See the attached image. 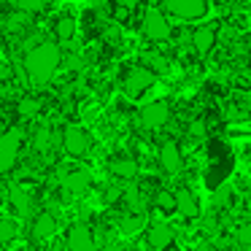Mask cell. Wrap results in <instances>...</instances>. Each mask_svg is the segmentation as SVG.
I'll return each mask as SVG.
<instances>
[{
	"instance_id": "obj_1",
	"label": "cell",
	"mask_w": 251,
	"mask_h": 251,
	"mask_svg": "<svg viewBox=\"0 0 251 251\" xmlns=\"http://www.w3.org/2000/svg\"><path fill=\"white\" fill-rule=\"evenodd\" d=\"M60 65H62V51L57 44H38L25 54V76L35 87L49 84Z\"/></svg>"
},
{
	"instance_id": "obj_2",
	"label": "cell",
	"mask_w": 251,
	"mask_h": 251,
	"mask_svg": "<svg viewBox=\"0 0 251 251\" xmlns=\"http://www.w3.org/2000/svg\"><path fill=\"white\" fill-rule=\"evenodd\" d=\"M60 146L68 157L81 159L84 154H89V149H92V135L78 125H68L60 135Z\"/></svg>"
},
{
	"instance_id": "obj_3",
	"label": "cell",
	"mask_w": 251,
	"mask_h": 251,
	"mask_svg": "<svg viewBox=\"0 0 251 251\" xmlns=\"http://www.w3.org/2000/svg\"><path fill=\"white\" fill-rule=\"evenodd\" d=\"M19 151H22V135H19V130H6L0 135V176L11 173L17 168Z\"/></svg>"
},
{
	"instance_id": "obj_4",
	"label": "cell",
	"mask_w": 251,
	"mask_h": 251,
	"mask_svg": "<svg viewBox=\"0 0 251 251\" xmlns=\"http://www.w3.org/2000/svg\"><path fill=\"white\" fill-rule=\"evenodd\" d=\"M170 33H173V27H170V22H168L162 8H149V11L143 14V35H146L149 41L162 44V41L170 38Z\"/></svg>"
},
{
	"instance_id": "obj_5",
	"label": "cell",
	"mask_w": 251,
	"mask_h": 251,
	"mask_svg": "<svg viewBox=\"0 0 251 251\" xmlns=\"http://www.w3.org/2000/svg\"><path fill=\"white\" fill-rule=\"evenodd\" d=\"M65 251H98V240L89 224L76 222L65 232Z\"/></svg>"
},
{
	"instance_id": "obj_6",
	"label": "cell",
	"mask_w": 251,
	"mask_h": 251,
	"mask_svg": "<svg viewBox=\"0 0 251 251\" xmlns=\"http://www.w3.org/2000/svg\"><path fill=\"white\" fill-rule=\"evenodd\" d=\"M165 11L173 14L181 22H195V19L205 17L208 0H165Z\"/></svg>"
},
{
	"instance_id": "obj_7",
	"label": "cell",
	"mask_w": 251,
	"mask_h": 251,
	"mask_svg": "<svg viewBox=\"0 0 251 251\" xmlns=\"http://www.w3.org/2000/svg\"><path fill=\"white\" fill-rule=\"evenodd\" d=\"M157 81V76H154L149 68H143V65H135V68H130V71L125 73V81H122V87H125V95L127 98H141L143 92H146L151 84Z\"/></svg>"
},
{
	"instance_id": "obj_8",
	"label": "cell",
	"mask_w": 251,
	"mask_h": 251,
	"mask_svg": "<svg viewBox=\"0 0 251 251\" xmlns=\"http://www.w3.org/2000/svg\"><path fill=\"white\" fill-rule=\"evenodd\" d=\"M138 119L146 130H159V127L168 125L170 119V105L165 100H154V103H146L141 111H138Z\"/></svg>"
},
{
	"instance_id": "obj_9",
	"label": "cell",
	"mask_w": 251,
	"mask_h": 251,
	"mask_svg": "<svg viewBox=\"0 0 251 251\" xmlns=\"http://www.w3.org/2000/svg\"><path fill=\"white\" fill-rule=\"evenodd\" d=\"M57 232V216L51 211H41L35 213V219L30 222V238L35 240V243H46V240H51Z\"/></svg>"
},
{
	"instance_id": "obj_10",
	"label": "cell",
	"mask_w": 251,
	"mask_h": 251,
	"mask_svg": "<svg viewBox=\"0 0 251 251\" xmlns=\"http://www.w3.org/2000/svg\"><path fill=\"white\" fill-rule=\"evenodd\" d=\"M173 243H176V229L170 227V224L157 222V224L149 227V246H151L154 251H165V249H170Z\"/></svg>"
},
{
	"instance_id": "obj_11",
	"label": "cell",
	"mask_w": 251,
	"mask_h": 251,
	"mask_svg": "<svg viewBox=\"0 0 251 251\" xmlns=\"http://www.w3.org/2000/svg\"><path fill=\"white\" fill-rule=\"evenodd\" d=\"M159 165H162L165 173H178L184 168V157H181V149L176 141H165L159 149Z\"/></svg>"
},
{
	"instance_id": "obj_12",
	"label": "cell",
	"mask_w": 251,
	"mask_h": 251,
	"mask_svg": "<svg viewBox=\"0 0 251 251\" xmlns=\"http://www.w3.org/2000/svg\"><path fill=\"white\" fill-rule=\"evenodd\" d=\"M89 186H92L89 170H68L62 176V192H68V195H84Z\"/></svg>"
},
{
	"instance_id": "obj_13",
	"label": "cell",
	"mask_w": 251,
	"mask_h": 251,
	"mask_svg": "<svg viewBox=\"0 0 251 251\" xmlns=\"http://www.w3.org/2000/svg\"><path fill=\"white\" fill-rule=\"evenodd\" d=\"M219 41V30L213 25H200V27L192 33V46H195L197 54H208V51L216 46Z\"/></svg>"
},
{
	"instance_id": "obj_14",
	"label": "cell",
	"mask_w": 251,
	"mask_h": 251,
	"mask_svg": "<svg viewBox=\"0 0 251 251\" xmlns=\"http://www.w3.org/2000/svg\"><path fill=\"white\" fill-rule=\"evenodd\" d=\"M173 195H176V211H178L184 219H195L197 213H200V202H197L195 192L178 189V192H173Z\"/></svg>"
},
{
	"instance_id": "obj_15",
	"label": "cell",
	"mask_w": 251,
	"mask_h": 251,
	"mask_svg": "<svg viewBox=\"0 0 251 251\" xmlns=\"http://www.w3.org/2000/svg\"><path fill=\"white\" fill-rule=\"evenodd\" d=\"M108 170L114 178H122V181H132L138 176V162L132 157H114L108 162Z\"/></svg>"
},
{
	"instance_id": "obj_16",
	"label": "cell",
	"mask_w": 251,
	"mask_h": 251,
	"mask_svg": "<svg viewBox=\"0 0 251 251\" xmlns=\"http://www.w3.org/2000/svg\"><path fill=\"white\" fill-rule=\"evenodd\" d=\"M76 17H71V14H60L54 22V38L60 41V44H71L73 38H76Z\"/></svg>"
},
{
	"instance_id": "obj_17",
	"label": "cell",
	"mask_w": 251,
	"mask_h": 251,
	"mask_svg": "<svg viewBox=\"0 0 251 251\" xmlns=\"http://www.w3.org/2000/svg\"><path fill=\"white\" fill-rule=\"evenodd\" d=\"M8 200H11V205H14V211L17 213H30V205H33V195H30L25 186H11L8 189Z\"/></svg>"
},
{
	"instance_id": "obj_18",
	"label": "cell",
	"mask_w": 251,
	"mask_h": 251,
	"mask_svg": "<svg viewBox=\"0 0 251 251\" xmlns=\"http://www.w3.org/2000/svg\"><path fill=\"white\" fill-rule=\"evenodd\" d=\"M143 227H146V216H141V213H127V216L119 219V232L122 235H138Z\"/></svg>"
},
{
	"instance_id": "obj_19",
	"label": "cell",
	"mask_w": 251,
	"mask_h": 251,
	"mask_svg": "<svg viewBox=\"0 0 251 251\" xmlns=\"http://www.w3.org/2000/svg\"><path fill=\"white\" fill-rule=\"evenodd\" d=\"M41 111H44V103H41L38 98H30V95H25V98L17 103V114L22 116V119H33V116H38Z\"/></svg>"
},
{
	"instance_id": "obj_20",
	"label": "cell",
	"mask_w": 251,
	"mask_h": 251,
	"mask_svg": "<svg viewBox=\"0 0 251 251\" xmlns=\"http://www.w3.org/2000/svg\"><path fill=\"white\" fill-rule=\"evenodd\" d=\"M143 68H149V71L157 76V73L168 71V60H165L159 51H143Z\"/></svg>"
},
{
	"instance_id": "obj_21",
	"label": "cell",
	"mask_w": 251,
	"mask_h": 251,
	"mask_svg": "<svg viewBox=\"0 0 251 251\" xmlns=\"http://www.w3.org/2000/svg\"><path fill=\"white\" fill-rule=\"evenodd\" d=\"M17 235H19L17 222H14V219H8V216H0V246L17 240Z\"/></svg>"
},
{
	"instance_id": "obj_22",
	"label": "cell",
	"mask_w": 251,
	"mask_h": 251,
	"mask_svg": "<svg viewBox=\"0 0 251 251\" xmlns=\"http://www.w3.org/2000/svg\"><path fill=\"white\" fill-rule=\"evenodd\" d=\"M154 205H157V211H162V213H173L176 211V195L173 192H157L154 195Z\"/></svg>"
},
{
	"instance_id": "obj_23",
	"label": "cell",
	"mask_w": 251,
	"mask_h": 251,
	"mask_svg": "<svg viewBox=\"0 0 251 251\" xmlns=\"http://www.w3.org/2000/svg\"><path fill=\"white\" fill-rule=\"evenodd\" d=\"M25 14H41L46 8V0H17Z\"/></svg>"
},
{
	"instance_id": "obj_24",
	"label": "cell",
	"mask_w": 251,
	"mask_h": 251,
	"mask_svg": "<svg viewBox=\"0 0 251 251\" xmlns=\"http://www.w3.org/2000/svg\"><path fill=\"white\" fill-rule=\"evenodd\" d=\"M238 246L243 251H251V222L243 224V227L238 229Z\"/></svg>"
},
{
	"instance_id": "obj_25",
	"label": "cell",
	"mask_w": 251,
	"mask_h": 251,
	"mask_svg": "<svg viewBox=\"0 0 251 251\" xmlns=\"http://www.w3.org/2000/svg\"><path fill=\"white\" fill-rule=\"evenodd\" d=\"M138 6V0H114V11L119 14V19H125V14L135 11Z\"/></svg>"
},
{
	"instance_id": "obj_26",
	"label": "cell",
	"mask_w": 251,
	"mask_h": 251,
	"mask_svg": "<svg viewBox=\"0 0 251 251\" xmlns=\"http://www.w3.org/2000/svg\"><path fill=\"white\" fill-rule=\"evenodd\" d=\"M189 135L192 138H202V135H205V125H202V122H192V125H189Z\"/></svg>"
},
{
	"instance_id": "obj_27",
	"label": "cell",
	"mask_w": 251,
	"mask_h": 251,
	"mask_svg": "<svg viewBox=\"0 0 251 251\" xmlns=\"http://www.w3.org/2000/svg\"><path fill=\"white\" fill-rule=\"evenodd\" d=\"M44 251H65V243H51L49 249H44Z\"/></svg>"
},
{
	"instance_id": "obj_28",
	"label": "cell",
	"mask_w": 251,
	"mask_h": 251,
	"mask_svg": "<svg viewBox=\"0 0 251 251\" xmlns=\"http://www.w3.org/2000/svg\"><path fill=\"white\" fill-rule=\"evenodd\" d=\"M246 111H249V114H251V95H249V98H246Z\"/></svg>"
},
{
	"instance_id": "obj_29",
	"label": "cell",
	"mask_w": 251,
	"mask_h": 251,
	"mask_svg": "<svg viewBox=\"0 0 251 251\" xmlns=\"http://www.w3.org/2000/svg\"><path fill=\"white\" fill-rule=\"evenodd\" d=\"M0 251H3V246H0Z\"/></svg>"
}]
</instances>
